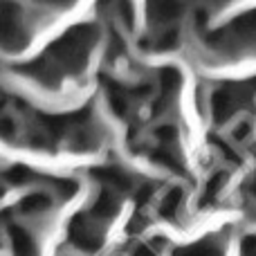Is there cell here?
<instances>
[{
  "label": "cell",
  "mask_w": 256,
  "mask_h": 256,
  "mask_svg": "<svg viewBox=\"0 0 256 256\" xmlns=\"http://www.w3.org/2000/svg\"><path fill=\"white\" fill-rule=\"evenodd\" d=\"M52 207V198L45 194H32L27 198H22V202L18 204L22 214H30V216H38V214H45Z\"/></svg>",
  "instance_id": "obj_2"
},
{
  "label": "cell",
  "mask_w": 256,
  "mask_h": 256,
  "mask_svg": "<svg viewBox=\"0 0 256 256\" xmlns=\"http://www.w3.org/2000/svg\"><path fill=\"white\" fill-rule=\"evenodd\" d=\"M9 236H12L14 256H36V240L25 230H20L16 225H9Z\"/></svg>",
  "instance_id": "obj_1"
}]
</instances>
